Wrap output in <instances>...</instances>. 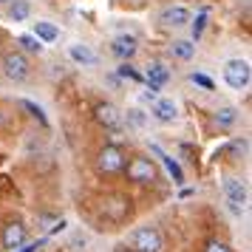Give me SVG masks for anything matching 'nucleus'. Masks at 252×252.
I'll use <instances>...</instances> for the list:
<instances>
[{
	"mask_svg": "<svg viewBox=\"0 0 252 252\" xmlns=\"http://www.w3.org/2000/svg\"><path fill=\"white\" fill-rule=\"evenodd\" d=\"M0 68H3V74L12 82H26L32 77V60H29L26 51L12 48V51H6V54L0 57Z\"/></svg>",
	"mask_w": 252,
	"mask_h": 252,
	"instance_id": "f257e3e1",
	"label": "nucleus"
},
{
	"mask_svg": "<svg viewBox=\"0 0 252 252\" xmlns=\"http://www.w3.org/2000/svg\"><path fill=\"white\" fill-rule=\"evenodd\" d=\"M122 173H127V182L142 184V187L159 182V167H156V161L148 159V156H133L130 161H125V170Z\"/></svg>",
	"mask_w": 252,
	"mask_h": 252,
	"instance_id": "f03ea898",
	"label": "nucleus"
},
{
	"mask_svg": "<svg viewBox=\"0 0 252 252\" xmlns=\"http://www.w3.org/2000/svg\"><path fill=\"white\" fill-rule=\"evenodd\" d=\"M125 150L119 148V145H105L99 153H96V161H94V167L99 176H119V173L125 170Z\"/></svg>",
	"mask_w": 252,
	"mask_h": 252,
	"instance_id": "7ed1b4c3",
	"label": "nucleus"
},
{
	"mask_svg": "<svg viewBox=\"0 0 252 252\" xmlns=\"http://www.w3.org/2000/svg\"><path fill=\"white\" fill-rule=\"evenodd\" d=\"M224 198H227V207L232 216H244L247 213V201H250V193H247V184L235 179V176H227L224 179Z\"/></svg>",
	"mask_w": 252,
	"mask_h": 252,
	"instance_id": "20e7f679",
	"label": "nucleus"
},
{
	"mask_svg": "<svg viewBox=\"0 0 252 252\" xmlns=\"http://www.w3.org/2000/svg\"><path fill=\"white\" fill-rule=\"evenodd\" d=\"M130 250L133 252H161L164 241L156 227H136L130 232Z\"/></svg>",
	"mask_w": 252,
	"mask_h": 252,
	"instance_id": "39448f33",
	"label": "nucleus"
},
{
	"mask_svg": "<svg viewBox=\"0 0 252 252\" xmlns=\"http://www.w3.org/2000/svg\"><path fill=\"white\" fill-rule=\"evenodd\" d=\"M224 80H227V85L235 88V91L250 88V82H252L250 63H247V60H227V63H224Z\"/></svg>",
	"mask_w": 252,
	"mask_h": 252,
	"instance_id": "423d86ee",
	"label": "nucleus"
},
{
	"mask_svg": "<svg viewBox=\"0 0 252 252\" xmlns=\"http://www.w3.org/2000/svg\"><path fill=\"white\" fill-rule=\"evenodd\" d=\"M99 213H102L108 221H114V224H119V221H125L127 216H130V198L122 193H111L102 198V207H99Z\"/></svg>",
	"mask_w": 252,
	"mask_h": 252,
	"instance_id": "0eeeda50",
	"label": "nucleus"
},
{
	"mask_svg": "<svg viewBox=\"0 0 252 252\" xmlns=\"http://www.w3.org/2000/svg\"><path fill=\"white\" fill-rule=\"evenodd\" d=\"M26 241H29V229H26L23 221H9V224L0 227V244H3V250L6 252L20 250Z\"/></svg>",
	"mask_w": 252,
	"mask_h": 252,
	"instance_id": "6e6552de",
	"label": "nucleus"
},
{
	"mask_svg": "<svg viewBox=\"0 0 252 252\" xmlns=\"http://www.w3.org/2000/svg\"><path fill=\"white\" fill-rule=\"evenodd\" d=\"M94 119H96L105 130H122V125H125L122 111H119L116 105H111V102H99L96 105V108H94Z\"/></svg>",
	"mask_w": 252,
	"mask_h": 252,
	"instance_id": "1a4fd4ad",
	"label": "nucleus"
},
{
	"mask_svg": "<svg viewBox=\"0 0 252 252\" xmlns=\"http://www.w3.org/2000/svg\"><path fill=\"white\" fill-rule=\"evenodd\" d=\"M142 80L148 82V91H159V88H164L167 82H170V68L161 63V60H153L148 68H145V74H142Z\"/></svg>",
	"mask_w": 252,
	"mask_h": 252,
	"instance_id": "9d476101",
	"label": "nucleus"
},
{
	"mask_svg": "<svg viewBox=\"0 0 252 252\" xmlns=\"http://www.w3.org/2000/svg\"><path fill=\"white\" fill-rule=\"evenodd\" d=\"M190 20H193V14H190L187 6H164L159 12V23L164 26V29H182V26H187Z\"/></svg>",
	"mask_w": 252,
	"mask_h": 252,
	"instance_id": "9b49d317",
	"label": "nucleus"
},
{
	"mask_svg": "<svg viewBox=\"0 0 252 252\" xmlns=\"http://www.w3.org/2000/svg\"><path fill=\"white\" fill-rule=\"evenodd\" d=\"M139 51V40L133 34H116L111 40V54L119 60H133Z\"/></svg>",
	"mask_w": 252,
	"mask_h": 252,
	"instance_id": "f8f14e48",
	"label": "nucleus"
},
{
	"mask_svg": "<svg viewBox=\"0 0 252 252\" xmlns=\"http://www.w3.org/2000/svg\"><path fill=\"white\" fill-rule=\"evenodd\" d=\"M150 114H153V119L156 122H161V125H170V122H176L179 119V108H176V102L173 99H153V105H150Z\"/></svg>",
	"mask_w": 252,
	"mask_h": 252,
	"instance_id": "ddd939ff",
	"label": "nucleus"
},
{
	"mask_svg": "<svg viewBox=\"0 0 252 252\" xmlns=\"http://www.w3.org/2000/svg\"><path fill=\"white\" fill-rule=\"evenodd\" d=\"M216 127H221V130H229V127L238 125V108H232V105H224V108H218L216 111Z\"/></svg>",
	"mask_w": 252,
	"mask_h": 252,
	"instance_id": "4468645a",
	"label": "nucleus"
},
{
	"mask_svg": "<svg viewBox=\"0 0 252 252\" xmlns=\"http://www.w3.org/2000/svg\"><path fill=\"white\" fill-rule=\"evenodd\" d=\"M68 57L77 63V65H96V54L91 51V46H82V43H74L68 48Z\"/></svg>",
	"mask_w": 252,
	"mask_h": 252,
	"instance_id": "2eb2a0df",
	"label": "nucleus"
},
{
	"mask_svg": "<svg viewBox=\"0 0 252 252\" xmlns=\"http://www.w3.org/2000/svg\"><path fill=\"white\" fill-rule=\"evenodd\" d=\"M32 34L40 40V43H54L60 37V32H57V26L54 23H48V20H37L34 26H32Z\"/></svg>",
	"mask_w": 252,
	"mask_h": 252,
	"instance_id": "dca6fc26",
	"label": "nucleus"
},
{
	"mask_svg": "<svg viewBox=\"0 0 252 252\" xmlns=\"http://www.w3.org/2000/svg\"><path fill=\"white\" fill-rule=\"evenodd\" d=\"M150 153H156V156H159V159L164 161V167L170 170L173 182H176V184H182V182H184V173H182V167H179V161L173 159V156H167V153H164L161 148H156V145H150Z\"/></svg>",
	"mask_w": 252,
	"mask_h": 252,
	"instance_id": "f3484780",
	"label": "nucleus"
},
{
	"mask_svg": "<svg viewBox=\"0 0 252 252\" xmlns=\"http://www.w3.org/2000/svg\"><path fill=\"white\" fill-rule=\"evenodd\" d=\"M32 17V3L29 0H12L9 3V20L12 23H23Z\"/></svg>",
	"mask_w": 252,
	"mask_h": 252,
	"instance_id": "a211bd4d",
	"label": "nucleus"
},
{
	"mask_svg": "<svg viewBox=\"0 0 252 252\" xmlns=\"http://www.w3.org/2000/svg\"><path fill=\"white\" fill-rule=\"evenodd\" d=\"M170 54H173L176 60H184V63H190V60L195 57V43H193V40H173Z\"/></svg>",
	"mask_w": 252,
	"mask_h": 252,
	"instance_id": "6ab92c4d",
	"label": "nucleus"
},
{
	"mask_svg": "<svg viewBox=\"0 0 252 252\" xmlns=\"http://www.w3.org/2000/svg\"><path fill=\"white\" fill-rule=\"evenodd\" d=\"M20 108H23V111H29V116H32V119H37L43 127H48V116H46V111H43L37 102H32V99H20Z\"/></svg>",
	"mask_w": 252,
	"mask_h": 252,
	"instance_id": "aec40b11",
	"label": "nucleus"
},
{
	"mask_svg": "<svg viewBox=\"0 0 252 252\" xmlns=\"http://www.w3.org/2000/svg\"><path fill=\"white\" fill-rule=\"evenodd\" d=\"M17 46H20V51H26V54H40V51H43V43H40L34 34H20L17 37Z\"/></svg>",
	"mask_w": 252,
	"mask_h": 252,
	"instance_id": "412c9836",
	"label": "nucleus"
},
{
	"mask_svg": "<svg viewBox=\"0 0 252 252\" xmlns=\"http://www.w3.org/2000/svg\"><path fill=\"white\" fill-rule=\"evenodd\" d=\"M207 20H210V17H207V12H198L195 14V20H190V32H193V37H190V40H193V43H198V40H201V34H204V29H207Z\"/></svg>",
	"mask_w": 252,
	"mask_h": 252,
	"instance_id": "4be33fe9",
	"label": "nucleus"
},
{
	"mask_svg": "<svg viewBox=\"0 0 252 252\" xmlns=\"http://www.w3.org/2000/svg\"><path fill=\"white\" fill-rule=\"evenodd\" d=\"M119 77H125V80H136V82L142 80V74L130 65V60H122V63H119Z\"/></svg>",
	"mask_w": 252,
	"mask_h": 252,
	"instance_id": "5701e85b",
	"label": "nucleus"
},
{
	"mask_svg": "<svg viewBox=\"0 0 252 252\" xmlns=\"http://www.w3.org/2000/svg\"><path fill=\"white\" fill-rule=\"evenodd\" d=\"M190 80H193L195 85H201V88H204V91H213V88H216V82L210 80V77H207V74H198V71H193V74H190Z\"/></svg>",
	"mask_w": 252,
	"mask_h": 252,
	"instance_id": "b1692460",
	"label": "nucleus"
},
{
	"mask_svg": "<svg viewBox=\"0 0 252 252\" xmlns=\"http://www.w3.org/2000/svg\"><path fill=\"white\" fill-rule=\"evenodd\" d=\"M204 252H232V250H229V244H224V241H207Z\"/></svg>",
	"mask_w": 252,
	"mask_h": 252,
	"instance_id": "393cba45",
	"label": "nucleus"
},
{
	"mask_svg": "<svg viewBox=\"0 0 252 252\" xmlns=\"http://www.w3.org/2000/svg\"><path fill=\"white\" fill-rule=\"evenodd\" d=\"M43 244H46V241H32V244H23L20 250H14V252H37Z\"/></svg>",
	"mask_w": 252,
	"mask_h": 252,
	"instance_id": "a878e982",
	"label": "nucleus"
},
{
	"mask_svg": "<svg viewBox=\"0 0 252 252\" xmlns=\"http://www.w3.org/2000/svg\"><path fill=\"white\" fill-rule=\"evenodd\" d=\"M127 119H130L133 125H142V122H145V116H142V111H127Z\"/></svg>",
	"mask_w": 252,
	"mask_h": 252,
	"instance_id": "bb28decb",
	"label": "nucleus"
},
{
	"mask_svg": "<svg viewBox=\"0 0 252 252\" xmlns=\"http://www.w3.org/2000/svg\"><path fill=\"white\" fill-rule=\"evenodd\" d=\"M114 252H133V250H127V247H116Z\"/></svg>",
	"mask_w": 252,
	"mask_h": 252,
	"instance_id": "cd10ccee",
	"label": "nucleus"
},
{
	"mask_svg": "<svg viewBox=\"0 0 252 252\" xmlns=\"http://www.w3.org/2000/svg\"><path fill=\"white\" fill-rule=\"evenodd\" d=\"M116 3H142V0H116Z\"/></svg>",
	"mask_w": 252,
	"mask_h": 252,
	"instance_id": "c85d7f7f",
	"label": "nucleus"
},
{
	"mask_svg": "<svg viewBox=\"0 0 252 252\" xmlns=\"http://www.w3.org/2000/svg\"><path fill=\"white\" fill-rule=\"evenodd\" d=\"M9 3H12V0H0V6H9Z\"/></svg>",
	"mask_w": 252,
	"mask_h": 252,
	"instance_id": "c756f323",
	"label": "nucleus"
},
{
	"mask_svg": "<svg viewBox=\"0 0 252 252\" xmlns=\"http://www.w3.org/2000/svg\"><path fill=\"white\" fill-rule=\"evenodd\" d=\"M0 122H3V111H0Z\"/></svg>",
	"mask_w": 252,
	"mask_h": 252,
	"instance_id": "7c9ffc66",
	"label": "nucleus"
}]
</instances>
